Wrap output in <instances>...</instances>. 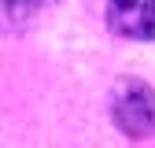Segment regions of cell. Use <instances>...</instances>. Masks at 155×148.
Wrapping results in <instances>:
<instances>
[{
	"label": "cell",
	"mask_w": 155,
	"mask_h": 148,
	"mask_svg": "<svg viewBox=\"0 0 155 148\" xmlns=\"http://www.w3.org/2000/svg\"><path fill=\"white\" fill-rule=\"evenodd\" d=\"M111 119L126 137L155 133V89L140 78H122L111 92Z\"/></svg>",
	"instance_id": "obj_1"
},
{
	"label": "cell",
	"mask_w": 155,
	"mask_h": 148,
	"mask_svg": "<svg viewBox=\"0 0 155 148\" xmlns=\"http://www.w3.org/2000/svg\"><path fill=\"white\" fill-rule=\"evenodd\" d=\"M107 26L111 33L129 41L155 37V0H107Z\"/></svg>",
	"instance_id": "obj_2"
},
{
	"label": "cell",
	"mask_w": 155,
	"mask_h": 148,
	"mask_svg": "<svg viewBox=\"0 0 155 148\" xmlns=\"http://www.w3.org/2000/svg\"><path fill=\"white\" fill-rule=\"evenodd\" d=\"M41 4H52V0H0V26H22Z\"/></svg>",
	"instance_id": "obj_3"
}]
</instances>
